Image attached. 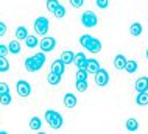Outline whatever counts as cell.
<instances>
[{
    "label": "cell",
    "instance_id": "obj_6",
    "mask_svg": "<svg viewBox=\"0 0 148 134\" xmlns=\"http://www.w3.org/2000/svg\"><path fill=\"white\" fill-rule=\"evenodd\" d=\"M16 91H17V94L22 97V98H27V97H30L31 94V86L28 81L25 80H19L17 84H16Z\"/></svg>",
    "mask_w": 148,
    "mask_h": 134
},
{
    "label": "cell",
    "instance_id": "obj_12",
    "mask_svg": "<svg viewBox=\"0 0 148 134\" xmlns=\"http://www.w3.org/2000/svg\"><path fill=\"white\" fill-rule=\"evenodd\" d=\"M101 47H103V45H101V41L92 38L90 44L87 45V50H89L90 53H98V52H101Z\"/></svg>",
    "mask_w": 148,
    "mask_h": 134
},
{
    "label": "cell",
    "instance_id": "obj_30",
    "mask_svg": "<svg viewBox=\"0 0 148 134\" xmlns=\"http://www.w3.org/2000/svg\"><path fill=\"white\" fill-rule=\"evenodd\" d=\"M58 6H59V2H58V0H47V10L51 11V13H53V11L56 10Z\"/></svg>",
    "mask_w": 148,
    "mask_h": 134
},
{
    "label": "cell",
    "instance_id": "obj_17",
    "mask_svg": "<svg viewBox=\"0 0 148 134\" xmlns=\"http://www.w3.org/2000/svg\"><path fill=\"white\" fill-rule=\"evenodd\" d=\"M21 42H19V39H14V41H11L10 44H8V50H10V53H13V55H17V53H21Z\"/></svg>",
    "mask_w": 148,
    "mask_h": 134
},
{
    "label": "cell",
    "instance_id": "obj_9",
    "mask_svg": "<svg viewBox=\"0 0 148 134\" xmlns=\"http://www.w3.org/2000/svg\"><path fill=\"white\" fill-rule=\"evenodd\" d=\"M134 89H136L137 92H145V91H148V76H140V78L136 80Z\"/></svg>",
    "mask_w": 148,
    "mask_h": 134
},
{
    "label": "cell",
    "instance_id": "obj_23",
    "mask_svg": "<svg viewBox=\"0 0 148 134\" xmlns=\"http://www.w3.org/2000/svg\"><path fill=\"white\" fill-rule=\"evenodd\" d=\"M47 80H49V83L51 84V86H56V84L61 83V75H58V74H53V72H50L49 76H47Z\"/></svg>",
    "mask_w": 148,
    "mask_h": 134
},
{
    "label": "cell",
    "instance_id": "obj_27",
    "mask_svg": "<svg viewBox=\"0 0 148 134\" xmlns=\"http://www.w3.org/2000/svg\"><path fill=\"white\" fill-rule=\"evenodd\" d=\"M11 100H13V97H11L10 92H6V94H2V95H0V104H3V106H8V104L11 103Z\"/></svg>",
    "mask_w": 148,
    "mask_h": 134
},
{
    "label": "cell",
    "instance_id": "obj_14",
    "mask_svg": "<svg viewBox=\"0 0 148 134\" xmlns=\"http://www.w3.org/2000/svg\"><path fill=\"white\" fill-rule=\"evenodd\" d=\"M59 59H61L66 66H67V64H72L75 61V53H73V52H70V50H66V52H62V53H61V58H59Z\"/></svg>",
    "mask_w": 148,
    "mask_h": 134
},
{
    "label": "cell",
    "instance_id": "obj_16",
    "mask_svg": "<svg viewBox=\"0 0 148 134\" xmlns=\"http://www.w3.org/2000/svg\"><path fill=\"white\" fill-rule=\"evenodd\" d=\"M136 103H137L139 106H147V104H148V91H145V92H137Z\"/></svg>",
    "mask_w": 148,
    "mask_h": 134
},
{
    "label": "cell",
    "instance_id": "obj_10",
    "mask_svg": "<svg viewBox=\"0 0 148 134\" xmlns=\"http://www.w3.org/2000/svg\"><path fill=\"white\" fill-rule=\"evenodd\" d=\"M62 101H64V106L69 108V109H73L75 106H77V103H78L77 97H75L73 94H70V92L64 95V100H62Z\"/></svg>",
    "mask_w": 148,
    "mask_h": 134
},
{
    "label": "cell",
    "instance_id": "obj_3",
    "mask_svg": "<svg viewBox=\"0 0 148 134\" xmlns=\"http://www.w3.org/2000/svg\"><path fill=\"white\" fill-rule=\"evenodd\" d=\"M49 28H50V20L45 16H41V17L34 20V31L39 36H45L49 33Z\"/></svg>",
    "mask_w": 148,
    "mask_h": 134
},
{
    "label": "cell",
    "instance_id": "obj_28",
    "mask_svg": "<svg viewBox=\"0 0 148 134\" xmlns=\"http://www.w3.org/2000/svg\"><path fill=\"white\" fill-rule=\"evenodd\" d=\"M90 41H92V36L90 34L79 36V44H81V47H84V48H87V45L90 44Z\"/></svg>",
    "mask_w": 148,
    "mask_h": 134
},
{
    "label": "cell",
    "instance_id": "obj_13",
    "mask_svg": "<svg viewBox=\"0 0 148 134\" xmlns=\"http://www.w3.org/2000/svg\"><path fill=\"white\" fill-rule=\"evenodd\" d=\"M86 70H87V74H97V72L100 70V64H98V61L97 59H87V66H86Z\"/></svg>",
    "mask_w": 148,
    "mask_h": 134
},
{
    "label": "cell",
    "instance_id": "obj_36",
    "mask_svg": "<svg viewBox=\"0 0 148 134\" xmlns=\"http://www.w3.org/2000/svg\"><path fill=\"white\" fill-rule=\"evenodd\" d=\"M6 34V25L3 22H0V36H5Z\"/></svg>",
    "mask_w": 148,
    "mask_h": 134
},
{
    "label": "cell",
    "instance_id": "obj_21",
    "mask_svg": "<svg viewBox=\"0 0 148 134\" xmlns=\"http://www.w3.org/2000/svg\"><path fill=\"white\" fill-rule=\"evenodd\" d=\"M28 36V30H27V27H17L16 28V39L19 41H25V38Z\"/></svg>",
    "mask_w": 148,
    "mask_h": 134
},
{
    "label": "cell",
    "instance_id": "obj_37",
    "mask_svg": "<svg viewBox=\"0 0 148 134\" xmlns=\"http://www.w3.org/2000/svg\"><path fill=\"white\" fill-rule=\"evenodd\" d=\"M147 59H148V48H147Z\"/></svg>",
    "mask_w": 148,
    "mask_h": 134
},
{
    "label": "cell",
    "instance_id": "obj_2",
    "mask_svg": "<svg viewBox=\"0 0 148 134\" xmlns=\"http://www.w3.org/2000/svg\"><path fill=\"white\" fill-rule=\"evenodd\" d=\"M45 120L47 123L50 125L53 129H59L64 125V119L62 115L59 114V112L53 111V109H49V111H45Z\"/></svg>",
    "mask_w": 148,
    "mask_h": 134
},
{
    "label": "cell",
    "instance_id": "obj_34",
    "mask_svg": "<svg viewBox=\"0 0 148 134\" xmlns=\"http://www.w3.org/2000/svg\"><path fill=\"white\" fill-rule=\"evenodd\" d=\"M6 92H10V86L6 83H0V95L6 94Z\"/></svg>",
    "mask_w": 148,
    "mask_h": 134
},
{
    "label": "cell",
    "instance_id": "obj_32",
    "mask_svg": "<svg viewBox=\"0 0 148 134\" xmlns=\"http://www.w3.org/2000/svg\"><path fill=\"white\" fill-rule=\"evenodd\" d=\"M95 3H97L100 10H106L108 5H109V0H95Z\"/></svg>",
    "mask_w": 148,
    "mask_h": 134
},
{
    "label": "cell",
    "instance_id": "obj_22",
    "mask_svg": "<svg viewBox=\"0 0 148 134\" xmlns=\"http://www.w3.org/2000/svg\"><path fill=\"white\" fill-rule=\"evenodd\" d=\"M25 45L28 47V48H34L36 45H39L38 36H31V34H28V36L25 38Z\"/></svg>",
    "mask_w": 148,
    "mask_h": 134
},
{
    "label": "cell",
    "instance_id": "obj_35",
    "mask_svg": "<svg viewBox=\"0 0 148 134\" xmlns=\"http://www.w3.org/2000/svg\"><path fill=\"white\" fill-rule=\"evenodd\" d=\"M10 53V50H8V45H3V44H0V56H6Z\"/></svg>",
    "mask_w": 148,
    "mask_h": 134
},
{
    "label": "cell",
    "instance_id": "obj_25",
    "mask_svg": "<svg viewBox=\"0 0 148 134\" xmlns=\"http://www.w3.org/2000/svg\"><path fill=\"white\" fill-rule=\"evenodd\" d=\"M8 70H10V63H8L6 56H0V72L5 74Z\"/></svg>",
    "mask_w": 148,
    "mask_h": 134
},
{
    "label": "cell",
    "instance_id": "obj_5",
    "mask_svg": "<svg viewBox=\"0 0 148 134\" xmlns=\"http://www.w3.org/2000/svg\"><path fill=\"white\" fill-rule=\"evenodd\" d=\"M39 47H41V50L44 52V53L53 52L55 47H56V39L51 38V36H44V38L39 41Z\"/></svg>",
    "mask_w": 148,
    "mask_h": 134
},
{
    "label": "cell",
    "instance_id": "obj_18",
    "mask_svg": "<svg viewBox=\"0 0 148 134\" xmlns=\"http://www.w3.org/2000/svg\"><path fill=\"white\" fill-rule=\"evenodd\" d=\"M142 31H143V28H142V23H139V22H134V23H131V27H130V33L133 34V36H140L142 34Z\"/></svg>",
    "mask_w": 148,
    "mask_h": 134
},
{
    "label": "cell",
    "instance_id": "obj_31",
    "mask_svg": "<svg viewBox=\"0 0 148 134\" xmlns=\"http://www.w3.org/2000/svg\"><path fill=\"white\" fill-rule=\"evenodd\" d=\"M77 80H87V70H86V69H78Z\"/></svg>",
    "mask_w": 148,
    "mask_h": 134
},
{
    "label": "cell",
    "instance_id": "obj_26",
    "mask_svg": "<svg viewBox=\"0 0 148 134\" xmlns=\"http://www.w3.org/2000/svg\"><path fill=\"white\" fill-rule=\"evenodd\" d=\"M75 86H77L78 92H86L87 91V80H77Z\"/></svg>",
    "mask_w": 148,
    "mask_h": 134
},
{
    "label": "cell",
    "instance_id": "obj_11",
    "mask_svg": "<svg viewBox=\"0 0 148 134\" xmlns=\"http://www.w3.org/2000/svg\"><path fill=\"white\" fill-rule=\"evenodd\" d=\"M73 63L77 64L78 69H86V66H87V58H86V55L83 53V52L77 53V55H75V61H73Z\"/></svg>",
    "mask_w": 148,
    "mask_h": 134
},
{
    "label": "cell",
    "instance_id": "obj_24",
    "mask_svg": "<svg viewBox=\"0 0 148 134\" xmlns=\"http://www.w3.org/2000/svg\"><path fill=\"white\" fill-rule=\"evenodd\" d=\"M126 129L128 131H137L139 129V122L136 119H128L126 120Z\"/></svg>",
    "mask_w": 148,
    "mask_h": 134
},
{
    "label": "cell",
    "instance_id": "obj_4",
    "mask_svg": "<svg viewBox=\"0 0 148 134\" xmlns=\"http://www.w3.org/2000/svg\"><path fill=\"white\" fill-rule=\"evenodd\" d=\"M81 23H83V27H86V28L97 27V23H98L97 14H95L94 11H84V13L81 14Z\"/></svg>",
    "mask_w": 148,
    "mask_h": 134
},
{
    "label": "cell",
    "instance_id": "obj_1",
    "mask_svg": "<svg viewBox=\"0 0 148 134\" xmlns=\"http://www.w3.org/2000/svg\"><path fill=\"white\" fill-rule=\"evenodd\" d=\"M44 64H45V53L41 52V53H36L33 56H30V58L25 59V69L28 72H38L41 70L44 67Z\"/></svg>",
    "mask_w": 148,
    "mask_h": 134
},
{
    "label": "cell",
    "instance_id": "obj_19",
    "mask_svg": "<svg viewBox=\"0 0 148 134\" xmlns=\"http://www.w3.org/2000/svg\"><path fill=\"white\" fill-rule=\"evenodd\" d=\"M41 128H42V120L39 119L38 115L31 117V120H30V129H33V131H39Z\"/></svg>",
    "mask_w": 148,
    "mask_h": 134
},
{
    "label": "cell",
    "instance_id": "obj_7",
    "mask_svg": "<svg viewBox=\"0 0 148 134\" xmlns=\"http://www.w3.org/2000/svg\"><path fill=\"white\" fill-rule=\"evenodd\" d=\"M95 83H97V86H100V87L106 86V84L109 83V74H108L105 69H100L97 74H95Z\"/></svg>",
    "mask_w": 148,
    "mask_h": 134
},
{
    "label": "cell",
    "instance_id": "obj_15",
    "mask_svg": "<svg viewBox=\"0 0 148 134\" xmlns=\"http://www.w3.org/2000/svg\"><path fill=\"white\" fill-rule=\"evenodd\" d=\"M125 64H126V58H125V55L119 53V55L114 58V67H115V69H119V70H123Z\"/></svg>",
    "mask_w": 148,
    "mask_h": 134
},
{
    "label": "cell",
    "instance_id": "obj_20",
    "mask_svg": "<svg viewBox=\"0 0 148 134\" xmlns=\"http://www.w3.org/2000/svg\"><path fill=\"white\" fill-rule=\"evenodd\" d=\"M123 70H126V74H134V72L137 70V61H134V59L128 61L126 59V64H125V67H123Z\"/></svg>",
    "mask_w": 148,
    "mask_h": 134
},
{
    "label": "cell",
    "instance_id": "obj_8",
    "mask_svg": "<svg viewBox=\"0 0 148 134\" xmlns=\"http://www.w3.org/2000/svg\"><path fill=\"white\" fill-rule=\"evenodd\" d=\"M50 72H53V74H58V75H64V72H66V64L62 63L61 59H56L51 63V67H50Z\"/></svg>",
    "mask_w": 148,
    "mask_h": 134
},
{
    "label": "cell",
    "instance_id": "obj_29",
    "mask_svg": "<svg viewBox=\"0 0 148 134\" xmlns=\"http://www.w3.org/2000/svg\"><path fill=\"white\" fill-rule=\"evenodd\" d=\"M66 13H67V11H66V8H64L62 5H59V6L56 8V10H55V11H53V14H55V17H58V19H62V17H64V16H66Z\"/></svg>",
    "mask_w": 148,
    "mask_h": 134
},
{
    "label": "cell",
    "instance_id": "obj_33",
    "mask_svg": "<svg viewBox=\"0 0 148 134\" xmlns=\"http://www.w3.org/2000/svg\"><path fill=\"white\" fill-rule=\"evenodd\" d=\"M69 2L73 8H81L83 3H84V0H69Z\"/></svg>",
    "mask_w": 148,
    "mask_h": 134
}]
</instances>
